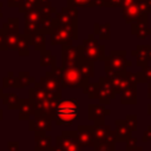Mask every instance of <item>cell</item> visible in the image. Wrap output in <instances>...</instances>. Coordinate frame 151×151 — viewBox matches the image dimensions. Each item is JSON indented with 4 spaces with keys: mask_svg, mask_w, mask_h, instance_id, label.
Returning a JSON list of instances; mask_svg holds the SVG:
<instances>
[{
    "mask_svg": "<svg viewBox=\"0 0 151 151\" xmlns=\"http://www.w3.org/2000/svg\"><path fill=\"white\" fill-rule=\"evenodd\" d=\"M41 20V14L38 9H31L25 12V33L26 35H32L39 31Z\"/></svg>",
    "mask_w": 151,
    "mask_h": 151,
    "instance_id": "9",
    "label": "cell"
},
{
    "mask_svg": "<svg viewBox=\"0 0 151 151\" xmlns=\"http://www.w3.org/2000/svg\"><path fill=\"white\" fill-rule=\"evenodd\" d=\"M143 142H147V140H150L151 139V126H149L147 127V130L144 132V134H143Z\"/></svg>",
    "mask_w": 151,
    "mask_h": 151,
    "instance_id": "34",
    "label": "cell"
},
{
    "mask_svg": "<svg viewBox=\"0 0 151 151\" xmlns=\"http://www.w3.org/2000/svg\"><path fill=\"white\" fill-rule=\"evenodd\" d=\"M134 57H137V65L138 66H146L147 61L151 60V45L147 46H138L137 50L132 52Z\"/></svg>",
    "mask_w": 151,
    "mask_h": 151,
    "instance_id": "15",
    "label": "cell"
},
{
    "mask_svg": "<svg viewBox=\"0 0 151 151\" xmlns=\"http://www.w3.org/2000/svg\"><path fill=\"white\" fill-rule=\"evenodd\" d=\"M38 11L40 12L41 17H52V13L55 12L53 9V7L51 6L50 0H39V8H38Z\"/></svg>",
    "mask_w": 151,
    "mask_h": 151,
    "instance_id": "26",
    "label": "cell"
},
{
    "mask_svg": "<svg viewBox=\"0 0 151 151\" xmlns=\"http://www.w3.org/2000/svg\"><path fill=\"white\" fill-rule=\"evenodd\" d=\"M51 151H80V144L76 131H64L61 136L57 137V146Z\"/></svg>",
    "mask_w": 151,
    "mask_h": 151,
    "instance_id": "6",
    "label": "cell"
},
{
    "mask_svg": "<svg viewBox=\"0 0 151 151\" xmlns=\"http://www.w3.org/2000/svg\"><path fill=\"white\" fill-rule=\"evenodd\" d=\"M122 15L126 22H147V12L143 11L137 2L122 7Z\"/></svg>",
    "mask_w": 151,
    "mask_h": 151,
    "instance_id": "8",
    "label": "cell"
},
{
    "mask_svg": "<svg viewBox=\"0 0 151 151\" xmlns=\"http://www.w3.org/2000/svg\"><path fill=\"white\" fill-rule=\"evenodd\" d=\"M78 50L83 58L91 60V61L104 60V58H105V54H104L105 46L100 45L98 42V40L92 34L88 35V38L86 40H84L81 45H78Z\"/></svg>",
    "mask_w": 151,
    "mask_h": 151,
    "instance_id": "2",
    "label": "cell"
},
{
    "mask_svg": "<svg viewBox=\"0 0 151 151\" xmlns=\"http://www.w3.org/2000/svg\"><path fill=\"white\" fill-rule=\"evenodd\" d=\"M105 60V71L107 74H117L125 71L130 65L126 60L125 51H111L109 57L104 58Z\"/></svg>",
    "mask_w": 151,
    "mask_h": 151,
    "instance_id": "5",
    "label": "cell"
},
{
    "mask_svg": "<svg viewBox=\"0 0 151 151\" xmlns=\"http://www.w3.org/2000/svg\"><path fill=\"white\" fill-rule=\"evenodd\" d=\"M77 26H61L53 25L51 34V44L52 45H71L74 39L78 38Z\"/></svg>",
    "mask_w": 151,
    "mask_h": 151,
    "instance_id": "3",
    "label": "cell"
},
{
    "mask_svg": "<svg viewBox=\"0 0 151 151\" xmlns=\"http://www.w3.org/2000/svg\"><path fill=\"white\" fill-rule=\"evenodd\" d=\"M91 0H67V6L71 7H84L90 4Z\"/></svg>",
    "mask_w": 151,
    "mask_h": 151,
    "instance_id": "30",
    "label": "cell"
},
{
    "mask_svg": "<svg viewBox=\"0 0 151 151\" xmlns=\"http://www.w3.org/2000/svg\"><path fill=\"white\" fill-rule=\"evenodd\" d=\"M79 116V104L76 98L59 99L52 118L58 125H70L78 119Z\"/></svg>",
    "mask_w": 151,
    "mask_h": 151,
    "instance_id": "1",
    "label": "cell"
},
{
    "mask_svg": "<svg viewBox=\"0 0 151 151\" xmlns=\"http://www.w3.org/2000/svg\"><path fill=\"white\" fill-rule=\"evenodd\" d=\"M131 31L134 35L140 39H145L149 33H151V29L147 27V22H133Z\"/></svg>",
    "mask_w": 151,
    "mask_h": 151,
    "instance_id": "22",
    "label": "cell"
},
{
    "mask_svg": "<svg viewBox=\"0 0 151 151\" xmlns=\"http://www.w3.org/2000/svg\"><path fill=\"white\" fill-rule=\"evenodd\" d=\"M40 65L42 67L45 66H54L55 65V57L50 51H41V58H40Z\"/></svg>",
    "mask_w": 151,
    "mask_h": 151,
    "instance_id": "27",
    "label": "cell"
},
{
    "mask_svg": "<svg viewBox=\"0 0 151 151\" xmlns=\"http://www.w3.org/2000/svg\"><path fill=\"white\" fill-rule=\"evenodd\" d=\"M117 129H116V140L125 142L131 137V130L126 125L125 120H117L116 122Z\"/></svg>",
    "mask_w": 151,
    "mask_h": 151,
    "instance_id": "19",
    "label": "cell"
},
{
    "mask_svg": "<svg viewBox=\"0 0 151 151\" xmlns=\"http://www.w3.org/2000/svg\"><path fill=\"white\" fill-rule=\"evenodd\" d=\"M20 101H21V99H19L18 96L14 94V93H8V94H6V96L4 97V103H5L9 109L19 107Z\"/></svg>",
    "mask_w": 151,
    "mask_h": 151,
    "instance_id": "28",
    "label": "cell"
},
{
    "mask_svg": "<svg viewBox=\"0 0 151 151\" xmlns=\"http://www.w3.org/2000/svg\"><path fill=\"white\" fill-rule=\"evenodd\" d=\"M29 126H31V130L35 132L51 130V120L46 116H37L29 122Z\"/></svg>",
    "mask_w": 151,
    "mask_h": 151,
    "instance_id": "16",
    "label": "cell"
},
{
    "mask_svg": "<svg viewBox=\"0 0 151 151\" xmlns=\"http://www.w3.org/2000/svg\"><path fill=\"white\" fill-rule=\"evenodd\" d=\"M80 53L78 46L64 45L63 48V67H78Z\"/></svg>",
    "mask_w": 151,
    "mask_h": 151,
    "instance_id": "10",
    "label": "cell"
},
{
    "mask_svg": "<svg viewBox=\"0 0 151 151\" xmlns=\"http://www.w3.org/2000/svg\"><path fill=\"white\" fill-rule=\"evenodd\" d=\"M114 91L109 83L107 78H100L99 80V97L98 99L100 100L101 104H110L111 99L114 97Z\"/></svg>",
    "mask_w": 151,
    "mask_h": 151,
    "instance_id": "12",
    "label": "cell"
},
{
    "mask_svg": "<svg viewBox=\"0 0 151 151\" xmlns=\"http://www.w3.org/2000/svg\"><path fill=\"white\" fill-rule=\"evenodd\" d=\"M60 79L59 77L53 72H48L46 73V77H44L41 79V81L39 83V85L50 94H53V96H60Z\"/></svg>",
    "mask_w": 151,
    "mask_h": 151,
    "instance_id": "11",
    "label": "cell"
},
{
    "mask_svg": "<svg viewBox=\"0 0 151 151\" xmlns=\"http://www.w3.org/2000/svg\"><path fill=\"white\" fill-rule=\"evenodd\" d=\"M137 81H147L151 83V66H144L143 70L140 72H138L137 74Z\"/></svg>",
    "mask_w": 151,
    "mask_h": 151,
    "instance_id": "29",
    "label": "cell"
},
{
    "mask_svg": "<svg viewBox=\"0 0 151 151\" xmlns=\"http://www.w3.org/2000/svg\"><path fill=\"white\" fill-rule=\"evenodd\" d=\"M51 137L45 131L35 132V151H51Z\"/></svg>",
    "mask_w": 151,
    "mask_h": 151,
    "instance_id": "17",
    "label": "cell"
},
{
    "mask_svg": "<svg viewBox=\"0 0 151 151\" xmlns=\"http://www.w3.org/2000/svg\"><path fill=\"white\" fill-rule=\"evenodd\" d=\"M127 143H126V149H130V147H133V146H136V138L134 137H130L127 140H126Z\"/></svg>",
    "mask_w": 151,
    "mask_h": 151,
    "instance_id": "37",
    "label": "cell"
},
{
    "mask_svg": "<svg viewBox=\"0 0 151 151\" xmlns=\"http://www.w3.org/2000/svg\"><path fill=\"white\" fill-rule=\"evenodd\" d=\"M60 83H61V87H67V88H76V87L85 88L88 84V81L85 80L84 77L81 76L78 67H63Z\"/></svg>",
    "mask_w": 151,
    "mask_h": 151,
    "instance_id": "4",
    "label": "cell"
},
{
    "mask_svg": "<svg viewBox=\"0 0 151 151\" xmlns=\"http://www.w3.org/2000/svg\"><path fill=\"white\" fill-rule=\"evenodd\" d=\"M6 50H17V41L19 38V20L17 18L8 19L4 26Z\"/></svg>",
    "mask_w": 151,
    "mask_h": 151,
    "instance_id": "7",
    "label": "cell"
},
{
    "mask_svg": "<svg viewBox=\"0 0 151 151\" xmlns=\"http://www.w3.org/2000/svg\"><path fill=\"white\" fill-rule=\"evenodd\" d=\"M125 123H126V125L129 126V129L131 130V131H133L134 129H136V126H137V117L136 116H126V119H125Z\"/></svg>",
    "mask_w": 151,
    "mask_h": 151,
    "instance_id": "31",
    "label": "cell"
},
{
    "mask_svg": "<svg viewBox=\"0 0 151 151\" xmlns=\"http://www.w3.org/2000/svg\"><path fill=\"white\" fill-rule=\"evenodd\" d=\"M137 101V90L136 86H130L126 87L120 97V103L122 104H134Z\"/></svg>",
    "mask_w": 151,
    "mask_h": 151,
    "instance_id": "21",
    "label": "cell"
},
{
    "mask_svg": "<svg viewBox=\"0 0 151 151\" xmlns=\"http://www.w3.org/2000/svg\"><path fill=\"white\" fill-rule=\"evenodd\" d=\"M104 1V6L106 7H120L122 6V1L123 0H103Z\"/></svg>",
    "mask_w": 151,
    "mask_h": 151,
    "instance_id": "32",
    "label": "cell"
},
{
    "mask_svg": "<svg viewBox=\"0 0 151 151\" xmlns=\"http://www.w3.org/2000/svg\"><path fill=\"white\" fill-rule=\"evenodd\" d=\"M45 38H46V34L41 31H38L34 34L28 35L29 44H33L34 48L37 51H44L45 50Z\"/></svg>",
    "mask_w": 151,
    "mask_h": 151,
    "instance_id": "20",
    "label": "cell"
},
{
    "mask_svg": "<svg viewBox=\"0 0 151 151\" xmlns=\"http://www.w3.org/2000/svg\"><path fill=\"white\" fill-rule=\"evenodd\" d=\"M78 68H79L81 76L84 77V79L87 80V81H88V79L92 78L93 74H94V72H93V71H94V68H93V61L87 60V59L83 58L81 55H80V59H79Z\"/></svg>",
    "mask_w": 151,
    "mask_h": 151,
    "instance_id": "18",
    "label": "cell"
},
{
    "mask_svg": "<svg viewBox=\"0 0 151 151\" xmlns=\"http://www.w3.org/2000/svg\"><path fill=\"white\" fill-rule=\"evenodd\" d=\"M147 96H149V98H151V83H149V88H147Z\"/></svg>",
    "mask_w": 151,
    "mask_h": 151,
    "instance_id": "40",
    "label": "cell"
},
{
    "mask_svg": "<svg viewBox=\"0 0 151 151\" xmlns=\"http://www.w3.org/2000/svg\"><path fill=\"white\" fill-rule=\"evenodd\" d=\"M28 45H29V39L28 35L26 34H19L18 41H17V51L20 55H28Z\"/></svg>",
    "mask_w": 151,
    "mask_h": 151,
    "instance_id": "24",
    "label": "cell"
},
{
    "mask_svg": "<svg viewBox=\"0 0 151 151\" xmlns=\"http://www.w3.org/2000/svg\"><path fill=\"white\" fill-rule=\"evenodd\" d=\"M76 132H77V138H78L80 146L91 147V146L96 145L91 126H79Z\"/></svg>",
    "mask_w": 151,
    "mask_h": 151,
    "instance_id": "13",
    "label": "cell"
},
{
    "mask_svg": "<svg viewBox=\"0 0 151 151\" xmlns=\"http://www.w3.org/2000/svg\"><path fill=\"white\" fill-rule=\"evenodd\" d=\"M106 114H110V111L106 110L103 105H99V104L88 105V117H90L91 120H94L96 124L104 123V119H105Z\"/></svg>",
    "mask_w": 151,
    "mask_h": 151,
    "instance_id": "14",
    "label": "cell"
},
{
    "mask_svg": "<svg viewBox=\"0 0 151 151\" xmlns=\"http://www.w3.org/2000/svg\"><path fill=\"white\" fill-rule=\"evenodd\" d=\"M0 119H2V118H1V111H0Z\"/></svg>",
    "mask_w": 151,
    "mask_h": 151,
    "instance_id": "42",
    "label": "cell"
},
{
    "mask_svg": "<svg viewBox=\"0 0 151 151\" xmlns=\"http://www.w3.org/2000/svg\"><path fill=\"white\" fill-rule=\"evenodd\" d=\"M126 151H143V149H142V147H137V146H133V147L126 149Z\"/></svg>",
    "mask_w": 151,
    "mask_h": 151,
    "instance_id": "39",
    "label": "cell"
},
{
    "mask_svg": "<svg viewBox=\"0 0 151 151\" xmlns=\"http://www.w3.org/2000/svg\"><path fill=\"white\" fill-rule=\"evenodd\" d=\"M19 118L20 119H27L33 112H34V106L31 100H21L19 105Z\"/></svg>",
    "mask_w": 151,
    "mask_h": 151,
    "instance_id": "23",
    "label": "cell"
},
{
    "mask_svg": "<svg viewBox=\"0 0 151 151\" xmlns=\"http://www.w3.org/2000/svg\"><path fill=\"white\" fill-rule=\"evenodd\" d=\"M8 151H19V144L15 142L8 143Z\"/></svg>",
    "mask_w": 151,
    "mask_h": 151,
    "instance_id": "38",
    "label": "cell"
},
{
    "mask_svg": "<svg viewBox=\"0 0 151 151\" xmlns=\"http://www.w3.org/2000/svg\"><path fill=\"white\" fill-rule=\"evenodd\" d=\"M94 33L98 34L100 39H104V40L110 39V24L109 22H106L104 25L96 24L94 25Z\"/></svg>",
    "mask_w": 151,
    "mask_h": 151,
    "instance_id": "25",
    "label": "cell"
},
{
    "mask_svg": "<svg viewBox=\"0 0 151 151\" xmlns=\"http://www.w3.org/2000/svg\"><path fill=\"white\" fill-rule=\"evenodd\" d=\"M22 4V0H8V6L9 7H20Z\"/></svg>",
    "mask_w": 151,
    "mask_h": 151,
    "instance_id": "36",
    "label": "cell"
},
{
    "mask_svg": "<svg viewBox=\"0 0 151 151\" xmlns=\"http://www.w3.org/2000/svg\"><path fill=\"white\" fill-rule=\"evenodd\" d=\"M0 50H6V45H5V32H4V29H0Z\"/></svg>",
    "mask_w": 151,
    "mask_h": 151,
    "instance_id": "33",
    "label": "cell"
},
{
    "mask_svg": "<svg viewBox=\"0 0 151 151\" xmlns=\"http://www.w3.org/2000/svg\"><path fill=\"white\" fill-rule=\"evenodd\" d=\"M93 6H99V7H101V6H104V1H103V0H91L90 4L87 5V7H93Z\"/></svg>",
    "mask_w": 151,
    "mask_h": 151,
    "instance_id": "35",
    "label": "cell"
},
{
    "mask_svg": "<svg viewBox=\"0 0 151 151\" xmlns=\"http://www.w3.org/2000/svg\"><path fill=\"white\" fill-rule=\"evenodd\" d=\"M1 6H2V4L0 2V18H2V13H1Z\"/></svg>",
    "mask_w": 151,
    "mask_h": 151,
    "instance_id": "41",
    "label": "cell"
}]
</instances>
